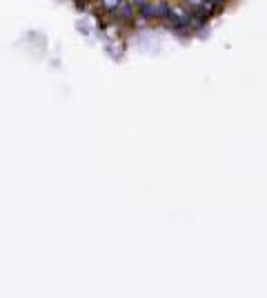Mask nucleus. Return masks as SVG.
<instances>
[{"label":"nucleus","mask_w":267,"mask_h":298,"mask_svg":"<svg viewBox=\"0 0 267 298\" xmlns=\"http://www.w3.org/2000/svg\"><path fill=\"white\" fill-rule=\"evenodd\" d=\"M121 2H123V0H103V7L107 9V11H116Z\"/></svg>","instance_id":"1"},{"label":"nucleus","mask_w":267,"mask_h":298,"mask_svg":"<svg viewBox=\"0 0 267 298\" xmlns=\"http://www.w3.org/2000/svg\"><path fill=\"white\" fill-rule=\"evenodd\" d=\"M200 2H203V0H185V4H187L189 9H198Z\"/></svg>","instance_id":"2"}]
</instances>
